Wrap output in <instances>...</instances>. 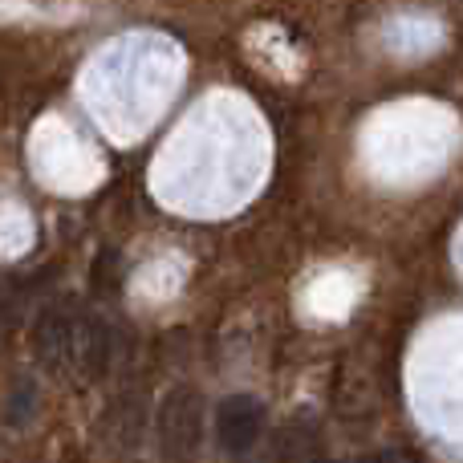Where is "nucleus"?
Instances as JSON below:
<instances>
[{
	"label": "nucleus",
	"mask_w": 463,
	"mask_h": 463,
	"mask_svg": "<svg viewBox=\"0 0 463 463\" xmlns=\"http://www.w3.org/2000/svg\"><path fill=\"white\" fill-rule=\"evenodd\" d=\"M37 350L53 370H73L81 378H102L110 362V334L94 313L49 309L37 326Z\"/></svg>",
	"instance_id": "nucleus-1"
},
{
	"label": "nucleus",
	"mask_w": 463,
	"mask_h": 463,
	"mask_svg": "<svg viewBox=\"0 0 463 463\" xmlns=\"http://www.w3.org/2000/svg\"><path fill=\"white\" fill-rule=\"evenodd\" d=\"M203 439V399L192 386H175L159 402V456L167 463H192Z\"/></svg>",
	"instance_id": "nucleus-2"
},
{
	"label": "nucleus",
	"mask_w": 463,
	"mask_h": 463,
	"mask_svg": "<svg viewBox=\"0 0 463 463\" xmlns=\"http://www.w3.org/2000/svg\"><path fill=\"white\" fill-rule=\"evenodd\" d=\"M354 463H411V459L399 456V451H383V456H366V459H354Z\"/></svg>",
	"instance_id": "nucleus-4"
},
{
	"label": "nucleus",
	"mask_w": 463,
	"mask_h": 463,
	"mask_svg": "<svg viewBox=\"0 0 463 463\" xmlns=\"http://www.w3.org/2000/svg\"><path fill=\"white\" fill-rule=\"evenodd\" d=\"M264 431H269V415L264 402L252 394H232L216 411V443L228 459L252 463V456L264 451Z\"/></svg>",
	"instance_id": "nucleus-3"
}]
</instances>
